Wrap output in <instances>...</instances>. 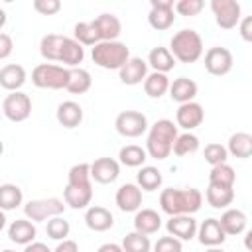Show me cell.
Returning a JSON list of instances; mask_svg holds the SVG:
<instances>
[{
    "instance_id": "7c38bea8",
    "label": "cell",
    "mask_w": 252,
    "mask_h": 252,
    "mask_svg": "<svg viewBox=\"0 0 252 252\" xmlns=\"http://www.w3.org/2000/svg\"><path fill=\"white\" fill-rule=\"evenodd\" d=\"M203 120H205V110H203V106H201L199 102H195V100L179 104V108H177V112H175V122H177L175 126H179V128H183V130H187V132H191V130H195L197 126H201Z\"/></svg>"
},
{
    "instance_id": "30bf717a",
    "label": "cell",
    "mask_w": 252,
    "mask_h": 252,
    "mask_svg": "<svg viewBox=\"0 0 252 252\" xmlns=\"http://www.w3.org/2000/svg\"><path fill=\"white\" fill-rule=\"evenodd\" d=\"M232 63H234V57H232L230 49H226V47L215 45V47H209L205 53V69H207V73H211L215 77H222V75L230 73Z\"/></svg>"
},
{
    "instance_id": "db71d44e",
    "label": "cell",
    "mask_w": 252,
    "mask_h": 252,
    "mask_svg": "<svg viewBox=\"0 0 252 252\" xmlns=\"http://www.w3.org/2000/svg\"><path fill=\"white\" fill-rule=\"evenodd\" d=\"M6 226V215H4V211L0 209V230Z\"/></svg>"
},
{
    "instance_id": "681fc988",
    "label": "cell",
    "mask_w": 252,
    "mask_h": 252,
    "mask_svg": "<svg viewBox=\"0 0 252 252\" xmlns=\"http://www.w3.org/2000/svg\"><path fill=\"white\" fill-rule=\"evenodd\" d=\"M53 252H79V244L75 240H71V238H65L55 246Z\"/></svg>"
},
{
    "instance_id": "cb8c5ba5",
    "label": "cell",
    "mask_w": 252,
    "mask_h": 252,
    "mask_svg": "<svg viewBox=\"0 0 252 252\" xmlns=\"http://www.w3.org/2000/svg\"><path fill=\"white\" fill-rule=\"evenodd\" d=\"M55 118L57 122L63 126V128H77L81 122H83V108L79 102L75 100H65L57 106V112H55Z\"/></svg>"
},
{
    "instance_id": "2e32d148",
    "label": "cell",
    "mask_w": 252,
    "mask_h": 252,
    "mask_svg": "<svg viewBox=\"0 0 252 252\" xmlns=\"http://www.w3.org/2000/svg\"><path fill=\"white\" fill-rule=\"evenodd\" d=\"M114 199L122 213H136L142 207V189L136 183H124L116 191Z\"/></svg>"
},
{
    "instance_id": "bcb514c9",
    "label": "cell",
    "mask_w": 252,
    "mask_h": 252,
    "mask_svg": "<svg viewBox=\"0 0 252 252\" xmlns=\"http://www.w3.org/2000/svg\"><path fill=\"white\" fill-rule=\"evenodd\" d=\"M33 10L41 16H53L61 10L59 0H33Z\"/></svg>"
},
{
    "instance_id": "f5cc1de1",
    "label": "cell",
    "mask_w": 252,
    "mask_h": 252,
    "mask_svg": "<svg viewBox=\"0 0 252 252\" xmlns=\"http://www.w3.org/2000/svg\"><path fill=\"white\" fill-rule=\"evenodd\" d=\"M6 22H8V16H6V12L0 8V30L6 26Z\"/></svg>"
},
{
    "instance_id": "f907efd6",
    "label": "cell",
    "mask_w": 252,
    "mask_h": 252,
    "mask_svg": "<svg viewBox=\"0 0 252 252\" xmlns=\"http://www.w3.org/2000/svg\"><path fill=\"white\" fill-rule=\"evenodd\" d=\"M24 252H53V250H49L47 248V244H43V242H30V244H26V248H24Z\"/></svg>"
},
{
    "instance_id": "9a60e30c",
    "label": "cell",
    "mask_w": 252,
    "mask_h": 252,
    "mask_svg": "<svg viewBox=\"0 0 252 252\" xmlns=\"http://www.w3.org/2000/svg\"><path fill=\"white\" fill-rule=\"evenodd\" d=\"M118 77L124 85H140L144 83V79L148 77V63L142 57H130L120 69H118Z\"/></svg>"
},
{
    "instance_id": "e0dca14e",
    "label": "cell",
    "mask_w": 252,
    "mask_h": 252,
    "mask_svg": "<svg viewBox=\"0 0 252 252\" xmlns=\"http://www.w3.org/2000/svg\"><path fill=\"white\" fill-rule=\"evenodd\" d=\"M93 26L96 28V33L100 37V41H118V35L122 33V24L114 14H100L94 20H91Z\"/></svg>"
},
{
    "instance_id": "7bdbcfd3",
    "label": "cell",
    "mask_w": 252,
    "mask_h": 252,
    "mask_svg": "<svg viewBox=\"0 0 252 252\" xmlns=\"http://www.w3.org/2000/svg\"><path fill=\"white\" fill-rule=\"evenodd\" d=\"M205 161L211 163V165H219V163H226L228 159V152L222 144H217V142H211L205 146Z\"/></svg>"
},
{
    "instance_id": "44dd1931",
    "label": "cell",
    "mask_w": 252,
    "mask_h": 252,
    "mask_svg": "<svg viewBox=\"0 0 252 252\" xmlns=\"http://www.w3.org/2000/svg\"><path fill=\"white\" fill-rule=\"evenodd\" d=\"M28 75H26V69L18 63H8L0 69V87L10 91V93H16L24 87Z\"/></svg>"
},
{
    "instance_id": "60d3db41",
    "label": "cell",
    "mask_w": 252,
    "mask_h": 252,
    "mask_svg": "<svg viewBox=\"0 0 252 252\" xmlns=\"http://www.w3.org/2000/svg\"><path fill=\"white\" fill-rule=\"evenodd\" d=\"M67 185L75 187H89L91 183V163H75L67 173Z\"/></svg>"
},
{
    "instance_id": "6f0895ef",
    "label": "cell",
    "mask_w": 252,
    "mask_h": 252,
    "mask_svg": "<svg viewBox=\"0 0 252 252\" xmlns=\"http://www.w3.org/2000/svg\"><path fill=\"white\" fill-rule=\"evenodd\" d=\"M2 252H16V250H10V248H6V250H2Z\"/></svg>"
},
{
    "instance_id": "6da1fadb",
    "label": "cell",
    "mask_w": 252,
    "mask_h": 252,
    "mask_svg": "<svg viewBox=\"0 0 252 252\" xmlns=\"http://www.w3.org/2000/svg\"><path fill=\"white\" fill-rule=\"evenodd\" d=\"M203 205V195L199 189L189 187V189H163L159 193V207L165 215L175 217V215H193L201 209Z\"/></svg>"
},
{
    "instance_id": "9f6ffc18",
    "label": "cell",
    "mask_w": 252,
    "mask_h": 252,
    "mask_svg": "<svg viewBox=\"0 0 252 252\" xmlns=\"http://www.w3.org/2000/svg\"><path fill=\"white\" fill-rule=\"evenodd\" d=\"M2 152H4V144H2V140H0V156H2Z\"/></svg>"
},
{
    "instance_id": "5b68a950",
    "label": "cell",
    "mask_w": 252,
    "mask_h": 252,
    "mask_svg": "<svg viewBox=\"0 0 252 252\" xmlns=\"http://www.w3.org/2000/svg\"><path fill=\"white\" fill-rule=\"evenodd\" d=\"M67 79H69V69L55 63H39L32 71V83L37 89L59 91L67 87Z\"/></svg>"
},
{
    "instance_id": "5bb4252c",
    "label": "cell",
    "mask_w": 252,
    "mask_h": 252,
    "mask_svg": "<svg viewBox=\"0 0 252 252\" xmlns=\"http://www.w3.org/2000/svg\"><path fill=\"white\" fill-rule=\"evenodd\" d=\"M165 228L169 236L177 240H191L197 234V220L193 219V215H175V217H169V220L165 222Z\"/></svg>"
},
{
    "instance_id": "836d02e7",
    "label": "cell",
    "mask_w": 252,
    "mask_h": 252,
    "mask_svg": "<svg viewBox=\"0 0 252 252\" xmlns=\"http://www.w3.org/2000/svg\"><path fill=\"white\" fill-rule=\"evenodd\" d=\"M148 159V154L142 146H136V144H128V146H122L120 152H118V163L126 165V167H142Z\"/></svg>"
},
{
    "instance_id": "603a6c76",
    "label": "cell",
    "mask_w": 252,
    "mask_h": 252,
    "mask_svg": "<svg viewBox=\"0 0 252 252\" xmlns=\"http://www.w3.org/2000/svg\"><path fill=\"white\" fill-rule=\"evenodd\" d=\"M197 83L193 79H187V77H177L173 79V83H169V96L171 100L183 104V102H191L195 96H197Z\"/></svg>"
},
{
    "instance_id": "d4e9b609",
    "label": "cell",
    "mask_w": 252,
    "mask_h": 252,
    "mask_svg": "<svg viewBox=\"0 0 252 252\" xmlns=\"http://www.w3.org/2000/svg\"><path fill=\"white\" fill-rule=\"evenodd\" d=\"M35 234H37L35 224L32 220H28V219H16L8 226V238L12 242H16V244H24L26 246V244L35 240Z\"/></svg>"
},
{
    "instance_id": "816d5d0a",
    "label": "cell",
    "mask_w": 252,
    "mask_h": 252,
    "mask_svg": "<svg viewBox=\"0 0 252 252\" xmlns=\"http://www.w3.org/2000/svg\"><path fill=\"white\" fill-rule=\"evenodd\" d=\"M96 252H124V250H122V246L116 244V242H104V244L98 246Z\"/></svg>"
},
{
    "instance_id": "4dcf8cb0",
    "label": "cell",
    "mask_w": 252,
    "mask_h": 252,
    "mask_svg": "<svg viewBox=\"0 0 252 252\" xmlns=\"http://www.w3.org/2000/svg\"><path fill=\"white\" fill-rule=\"evenodd\" d=\"M226 152L238 159H246L252 156V136L248 132H236L228 138Z\"/></svg>"
},
{
    "instance_id": "11a10c76",
    "label": "cell",
    "mask_w": 252,
    "mask_h": 252,
    "mask_svg": "<svg viewBox=\"0 0 252 252\" xmlns=\"http://www.w3.org/2000/svg\"><path fill=\"white\" fill-rule=\"evenodd\" d=\"M205 252H224V250H220V248H219V246H215V248H207V250H205Z\"/></svg>"
},
{
    "instance_id": "c3c4849f",
    "label": "cell",
    "mask_w": 252,
    "mask_h": 252,
    "mask_svg": "<svg viewBox=\"0 0 252 252\" xmlns=\"http://www.w3.org/2000/svg\"><path fill=\"white\" fill-rule=\"evenodd\" d=\"M238 30H240V37L244 41H252V16H246L238 22Z\"/></svg>"
},
{
    "instance_id": "8992f818",
    "label": "cell",
    "mask_w": 252,
    "mask_h": 252,
    "mask_svg": "<svg viewBox=\"0 0 252 252\" xmlns=\"http://www.w3.org/2000/svg\"><path fill=\"white\" fill-rule=\"evenodd\" d=\"M65 201L57 199V197H47V199H33L28 201L24 205V215L28 220L32 222H41V220H49L53 217H59L65 213Z\"/></svg>"
},
{
    "instance_id": "83f0119b",
    "label": "cell",
    "mask_w": 252,
    "mask_h": 252,
    "mask_svg": "<svg viewBox=\"0 0 252 252\" xmlns=\"http://www.w3.org/2000/svg\"><path fill=\"white\" fill-rule=\"evenodd\" d=\"M146 63H148L156 73H163V75H167V73L175 67L173 55L169 53L167 47H161V45L154 47V49L148 53V61H146Z\"/></svg>"
},
{
    "instance_id": "7a4b0ae2",
    "label": "cell",
    "mask_w": 252,
    "mask_h": 252,
    "mask_svg": "<svg viewBox=\"0 0 252 252\" xmlns=\"http://www.w3.org/2000/svg\"><path fill=\"white\" fill-rule=\"evenodd\" d=\"M177 138V126L173 124V120L161 118L156 120L150 130H148V138H146V154L158 161L169 158L173 142Z\"/></svg>"
},
{
    "instance_id": "277c9868",
    "label": "cell",
    "mask_w": 252,
    "mask_h": 252,
    "mask_svg": "<svg viewBox=\"0 0 252 252\" xmlns=\"http://www.w3.org/2000/svg\"><path fill=\"white\" fill-rule=\"evenodd\" d=\"M91 57L93 63L100 69L118 71L130 59V49L122 41H98L96 45H93Z\"/></svg>"
},
{
    "instance_id": "d6986e66",
    "label": "cell",
    "mask_w": 252,
    "mask_h": 252,
    "mask_svg": "<svg viewBox=\"0 0 252 252\" xmlns=\"http://www.w3.org/2000/svg\"><path fill=\"white\" fill-rule=\"evenodd\" d=\"M85 224L94 230V232H104L108 228H112L114 224V217L112 213L106 209V207H100V205H93L87 209L85 213Z\"/></svg>"
},
{
    "instance_id": "ee69618b",
    "label": "cell",
    "mask_w": 252,
    "mask_h": 252,
    "mask_svg": "<svg viewBox=\"0 0 252 252\" xmlns=\"http://www.w3.org/2000/svg\"><path fill=\"white\" fill-rule=\"evenodd\" d=\"M205 8L203 0H179L173 4V12H177L179 16H199Z\"/></svg>"
},
{
    "instance_id": "52a82bcc",
    "label": "cell",
    "mask_w": 252,
    "mask_h": 252,
    "mask_svg": "<svg viewBox=\"0 0 252 252\" xmlns=\"http://www.w3.org/2000/svg\"><path fill=\"white\" fill-rule=\"evenodd\" d=\"M114 128L124 138H138L148 130V118L140 110H122L114 120Z\"/></svg>"
},
{
    "instance_id": "f1b7e54d",
    "label": "cell",
    "mask_w": 252,
    "mask_h": 252,
    "mask_svg": "<svg viewBox=\"0 0 252 252\" xmlns=\"http://www.w3.org/2000/svg\"><path fill=\"white\" fill-rule=\"evenodd\" d=\"M205 197H207V203L213 209H226L234 201V187H224V185L209 183V187L205 191Z\"/></svg>"
},
{
    "instance_id": "1f68e13d",
    "label": "cell",
    "mask_w": 252,
    "mask_h": 252,
    "mask_svg": "<svg viewBox=\"0 0 252 252\" xmlns=\"http://www.w3.org/2000/svg\"><path fill=\"white\" fill-rule=\"evenodd\" d=\"M161 183H163V175L154 165H142V169L136 175V185L142 191H156L161 187Z\"/></svg>"
},
{
    "instance_id": "74e56055",
    "label": "cell",
    "mask_w": 252,
    "mask_h": 252,
    "mask_svg": "<svg viewBox=\"0 0 252 252\" xmlns=\"http://www.w3.org/2000/svg\"><path fill=\"white\" fill-rule=\"evenodd\" d=\"M73 39L79 41L81 45H96L100 41L96 28L93 26V22H79L73 28Z\"/></svg>"
},
{
    "instance_id": "d590c367",
    "label": "cell",
    "mask_w": 252,
    "mask_h": 252,
    "mask_svg": "<svg viewBox=\"0 0 252 252\" xmlns=\"http://www.w3.org/2000/svg\"><path fill=\"white\" fill-rule=\"evenodd\" d=\"M24 201V193L18 185L14 183H4L0 185V209L2 211H14L20 207Z\"/></svg>"
},
{
    "instance_id": "d6a6232c",
    "label": "cell",
    "mask_w": 252,
    "mask_h": 252,
    "mask_svg": "<svg viewBox=\"0 0 252 252\" xmlns=\"http://www.w3.org/2000/svg\"><path fill=\"white\" fill-rule=\"evenodd\" d=\"M63 41H65V35H61V33H47V35H43L41 41H39L41 57L45 61H59Z\"/></svg>"
},
{
    "instance_id": "8d00e7d4",
    "label": "cell",
    "mask_w": 252,
    "mask_h": 252,
    "mask_svg": "<svg viewBox=\"0 0 252 252\" xmlns=\"http://www.w3.org/2000/svg\"><path fill=\"white\" fill-rule=\"evenodd\" d=\"M236 181V173L228 163H219L211 167L209 173V183L213 185H224V187H234Z\"/></svg>"
},
{
    "instance_id": "7402d4cb",
    "label": "cell",
    "mask_w": 252,
    "mask_h": 252,
    "mask_svg": "<svg viewBox=\"0 0 252 252\" xmlns=\"http://www.w3.org/2000/svg\"><path fill=\"white\" fill-rule=\"evenodd\" d=\"M161 228V217L154 209H138L134 217V230L140 234H156Z\"/></svg>"
},
{
    "instance_id": "4fadbf2b",
    "label": "cell",
    "mask_w": 252,
    "mask_h": 252,
    "mask_svg": "<svg viewBox=\"0 0 252 252\" xmlns=\"http://www.w3.org/2000/svg\"><path fill=\"white\" fill-rule=\"evenodd\" d=\"M120 175V163L114 158H98L91 163V179L100 185L114 183Z\"/></svg>"
},
{
    "instance_id": "9c48e42d",
    "label": "cell",
    "mask_w": 252,
    "mask_h": 252,
    "mask_svg": "<svg viewBox=\"0 0 252 252\" xmlns=\"http://www.w3.org/2000/svg\"><path fill=\"white\" fill-rule=\"evenodd\" d=\"M211 10L215 14V22L222 30H232L240 22V4L236 0H211Z\"/></svg>"
},
{
    "instance_id": "ba28073f",
    "label": "cell",
    "mask_w": 252,
    "mask_h": 252,
    "mask_svg": "<svg viewBox=\"0 0 252 252\" xmlns=\"http://www.w3.org/2000/svg\"><path fill=\"white\" fill-rule=\"evenodd\" d=\"M2 112L12 122H24L32 114V98L22 91L10 93L2 102Z\"/></svg>"
},
{
    "instance_id": "ac0fdd59",
    "label": "cell",
    "mask_w": 252,
    "mask_h": 252,
    "mask_svg": "<svg viewBox=\"0 0 252 252\" xmlns=\"http://www.w3.org/2000/svg\"><path fill=\"white\" fill-rule=\"evenodd\" d=\"M195 236L199 238V242L203 246H209V248L220 246L226 240V234L222 232V228L219 224V219H207V220H203L197 226V234Z\"/></svg>"
},
{
    "instance_id": "484cf974",
    "label": "cell",
    "mask_w": 252,
    "mask_h": 252,
    "mask_svg": "<svg viewBox=\"0 0 252 252\" xmlns=\"http://www.w3.org/2000/svg\"><path fill=\"white\" fill-rule=\"evenodd\" d=\"M63 201L71 209H89V205L93 201V185H89V187L65 185V189H63Z\"/></svg>"
},
{
    "instance_id": "b9f144b4",
    "label": "cell",
    "mask_w": 252,
    "mask_h": 252,
    "mask_svg": "<svg viewBox=\"0 0 252 252\" xmlns=\"http://www.w3.org/2000/svg\"><path fill=\"white\" fill-rule=\"evenodd\" d=\"M45 232H47V236H49L51 240L61 242V240H65V238L69 236V232H71V224H69V220H65V219L59 215V217H53V219L47 220Z\"/></svg>"
},
{
    "instance_id": "f6af8a7d",
    "label": "cell",
    "mask_w": 252,
    "mask_h": 252,
    "mask_svg": "<svg viewBox=\"0 0 252 252\" xmlns=\"http://www.w3.org/2000/svg\"><path fill=\"white\" fill-rule=\"evenodd\" d=\"M154 252H183V244L181 240L167 234V236L158 238V242L154 244Z\"/></svg>"
},
{
    "instance_id": "8fae6325",
    "label": "cell",
    "mask_w": 252,
    "mask_h": 252,
    "mask_svg": "<svg viewBox=\"0 0 252 252\" xmlns=\"http://www.w3.org/2000/svg\"><path fill=\"white\" fill-rule=\"evenodd\" d=\"M150 14H148V24L158 30H169L175 22V14H173V0H150Z\"/></svg>"
},
{
    "instance_id": "f35d334b",
    "label": "cell",
    "mask_w": 252,
    "mask_h": 252,
    "mask_svg": "<svg viewBox=\"0 0 252 252\" xmlns=\"http://www.w3.org/2000/svg\"><path fill=\"white\" fill-rule=\"evenodd\" d=\"M199 150V138L191 132H185V134H177L175 142H173V148L171 152L179 158L183 156H189V154H195Z\"/></svg>"
},
{
    "instance_id": "ab89813d",
    "label": "cell",
    "mask_w": 252,
    "mask_h": 252,
    "mask_svg": "<svg viewBox=\"0 0 252 252\" xmlns=\"http://www.w3.org/2000/svg\"><path fill=\"white\" fill-rule=\"evenodd\" d=\"M122 250L124 252H150L152 250V242H150V236L146 234H140L136 230L128 232L122 240Z\"/></svg>"
},
{
    "instance_id": "ffe728a7",
    "label": "cell",
    "mask_w": 252,
    "mask_h": 252,
    "mask_svg": "<svg viewBox=\"0 0 252 252\" xmlns=\"http://www.w3.org/2000/svg\"><path fill=\"white\" fill-rule=\"evenodd\" d=\"M219 224H220V228H222V232L226 236H238V234H242L246 230L248 219L240 209H226L220 215Z\"/></svg>"
},
{
    "instance_id": "7dc6e473",
    "label": "cell",
    "mask_w": 252,
    "mask_h": 252,
    "mask_svg": "<svg viewBox=\"0 0 252 252\" xmlns=\"http://www.w3.org/2000/svg\"><path fill=\"white\" fill-rule=\"evenodd\" d=\"M12 51H14V41H12V37H10L8 33L0 32V59L10 57Z\"/></svg>"
},
{
    "instance_id": "e575fe53",
    "label": "cell",
    "mask_w": 252,
    "mask_h": 252,
    "mask_svg": "<svg viewBox=\"0 0 252 252\" xmlns=\"http://www.w3.org/2000/svg\"><path fill=\"white\" fill-rule=\"evenodd\" d=\"M169 91V79L163 73H148V77L144 79V93L150 98H159Z\"/></svg>"
},
{
    "instance_id": "3957f363",
    "label": "cell",
    "mask_w": 252,
    "mask_h": 252,
    "mask_svg": "<svg viewBox=\"0 0 252 252\" xmlns=\"http://www.w3.org/2000/svg\"><path fill=\"white\" fill-rule=\"evenodd\" d=\"M167 49H169V53L173 55L175 61L195 63L203 55V39L195 30L185 28V30H179L177 33H173Z\"/></svg>"
},
{
    "instance_id": "f546056e",
    "label": "cell",
    "mask_w": 252,
    "mask_h": 252,
    "mask_svg": "<svg viewBox=\"0 0 252 252\" xmlns=\"http://www.w3.org/2000/svg\"><path fill=\"white\" fill-rule=\"evenodd\" d=\"M93 85V79H91V73L83 67H73L69 69V79H67V91L71 94H85Z\"/></svg>"
},
{
    "instance_id": "4316f807",
    "label": "cell",
    "mask_w": 252,
    "mask_h": 252,
    "mask_svg": "<svg viewBox=\"0 0 252 252\" xmlns=\"http://www.w3.org/2000/svg\"><path fill=\"white\" fill-rule=\"evenodd\" d=\"M83 59H85V47L79 41H75L73 37H65L61 55H59V63H63L65 69H73V67H79V63H83Z\"/></svg>"
}]
</instances>
